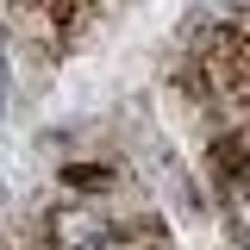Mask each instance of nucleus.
Here are the masks:
<instances>
[{
  "label": "nucleus",
  "mask_w": 250,
  "mask_h": 250,
  "mask_svg": "<svg viewBox=\"0 0 250 250\" xmlns=\"http://www.w3.org/2000/svg\"><path fill=\"white\" fill-rule=\"evenodd\" d=\"M0 106H6V50H0Z\"/></svg>",
  "instance_id": "f257e3e1"
}]
</instances>
